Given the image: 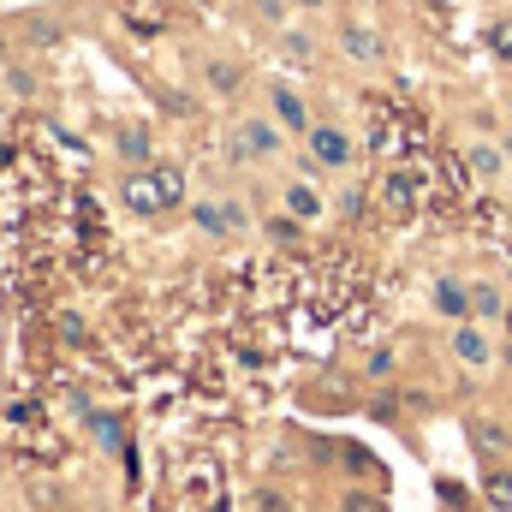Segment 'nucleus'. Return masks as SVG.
Here are the masks:
<instances>
[{
    "label": "nucleus",
    "instance_id": "obj_27",
    "mask_svg": "<svg viewBox=\"0 0 512 512\" xmlns=\"http://www.w3.org/2000/svg\"><path fill=\"white\" fill-rule=\"evenodd\" d=\"M501 322H507V340H512V304H507V316H501Z\"/></svg>",
    "mask_w": 512,
    "mask_h": 512
},
{
    "label": "nucleus",
    "instance_id": "obj_24",
    "mask_svg": "<svg viewBox=\"0 0 512 512\" xmlns=\"http://www.w3.org/2000/svg\"><path fill=\"white\" fill-rule=\"evenodd\" d=\"M251 512H280V501H274V495H262V501H256Z\"/></svg>",
    "mask_w": 512,
    "mask_h": 512
},
{
    "label": "nucleus",
    "instance_id": "obj_6",
    "mask_svg": "<svg viewBox=\"0 0 512 512\" xmlns=\"http://www.w3.org/2000/svg\"><path fill=\"white\" fill-rule=\"evenodd\" d=\"M268 108H274V126L280 131H298V137L310 131V108H304V96H298L292 84H274V90H268Z\"/></svg>",
    "mask_w": 512,
    "mask_h": 512
},
{
    "label": "nucleus",
    "instance_id": "obj_30",
    "mask_svg": "<svg viewBox=\"0 0 512 512\" xmlns=\"http://www.w3.org/2000/svg\"><path fill=\"white\" fill-rule=\"evenodd\" d=\"M0 54H6V30H0Z\"/></svg>",
    "mask_w": 512,
    "mask_h": 512
},
{
    "label": "nucleus",
    "instance_id": "obj_16",
    "mask_svg": "<svg viewBox=\"0 0 512 512\" xmlns=\"http://www.w3.org/2000/svg\"><path fill=\"white\" fill-rule=\"evenodd\" d=\"M114 143H120V155H126V161H149V131H143V126H126Z\"/></svg>",
    "mask_w": 512,
    "mask_h": 512
},
{
    "label": "nucleus",
    "instance_id": "obj_14",
    "mask_svg": "<svg viewBox=\"0 0 512 512\" xmlns=\"http://www.w3.org/2000/svg\"><path fill=\"white\" fill-rule=\"evenodd\" d=\"M286 215H298V221H316V215H322V197H316L304 179H292V185H286Z\"/></svg>",
    "mask_w": 512,
    "mask_h": 512
},
{
    "label": "nucleus",
    "instance_id": "obj_26",
    "mask_svg": "<svg viewBox=\"0 0 512 512\" xmlns=\"http://www.w3.org/2000/svg\"><path fill=\"white\" fill-rule=\"evenodd\" d=\"M292 6H304V12H316V6H328V0H292Z\"/></svg>",
    "mask_w": 512,
    "mask_h": 512
},
{
    "label": "nucleus",
    "instance_id": "obj_2",
    "mask_svg": "<svg viewBox=\"0 0 512 512\" xmlns=\"http://www.w3.org/2000/svg\"><path fill=\"white\" fill-rule=\"evenodd\" d=\"M280 137L286 131L274 126V120H239L233 137H227V155L233 161H274L280 155Z\"/></svg>",
    "mask_w": 512,
    "mask_h": 512
},
{
    "label": "nucleus",
    "instance_id": "obj_7",
    "mask_svg": "<svg viewBox=\"0 0 512 512\" xmlns=\"http://www.w3.org/2000/svg\"><path fill=\"white\" fill-rule=\"evenodd\" d=\"M429 304H435L447 322H471V286H465V280H453V274H441V280H435Z\"/></svg>",
    "mask_w": 512,
    "mask_h": 512
},
{
    "label": "nucleus",
    "instance_id": "obj_10",
    "mask_svg": "<svg viewBox=\"0 0 512 512\" xmlns=\"http://www.w3.org/2000/svg\"><path fill=\"white\" fill-rule=\"evenodd\" d=\"M471 441L483 459H507L512 453V429L507 423H489V417H471Z\"/></svg>",
    "mask_w": 512,
    "mask_h": 512
},
{
    "label": "nucleus",
    "instance_id": "obj_19",
    "mask_svg": "<svg viewBox=\"0 0 512 512\" xmlns=\"http://www.w3.org/2000/svg\"><path fill=\"white\" fill-rule=\"evenodd\" d=\"M155 179H161V191H167V209H179V203H185V173L161 161V167H155Z\"/></svg>",
    "mask_w": 512,
    "mask_h": 512
},
{
    "label": "nucleus",
    "instance_id": "obj_9",
    "mask_svg": "<svg viewBox=\"0 0 512 512\" xmlns=\"http://www.w3.org/2000/svg\"><path fill=\"white\" fill-rule=\"evenodd\" d=\"M465 173L483 179V185H495V179L507 173V149H501V143H471V149H465Z\"/></svg>",
    "mask_w": 512,
    "mask_h": 512
},
{
    "label": "nucleus",
    "instance_id": "obj_1",
    "mask_svg": "<svg viewBox=\"0 0 512 512\" xmlns=\"http://www.w3.org/2000/svg\"><path fill=\"white\" fill-rule=\"evenodd\" d=\"M352 161H358L352 131L334 126V120H310V131H304V173H346Z\"/></svg>",
    "mask_w": 512,
    "mask_h": 512
},
{
    "label": "nucleus",
    "instance_id": "obj_18",
    "mask_svg": "<svg viewBox=\"0 0 512 512\" xmlns=\"http://www.w3.org/2000/svg\"><path fill=\"white\" fill-rule=\"evenodd\" d=\"M203 78H209V90H221V96H227V90H239V66H227V60H209V66H203Z\"/></svg>",
    "mask_w": 512,
    "mask_h": 512
},
{
    "label": "nucleus",
    "instance_id": "obj_17",
    "mask_svg": "<svg viewBox=\"0 0 512 512\" xmlns=\"http://www.w3.org/2000/svg\"><path fill=\"white\" fill-rule=\"evenodd\" d=\"M483 495H489V507L512 512V471H489V483H483Z\"/></svg>",
    "mask_w": 512,
    "mask_h": 512
},
{
    "label": "nucleus",
    "instance_id": "obj_28",
    "mask_svg": "<svg viewBox=\"0 0 512 512\" xmlns=\"http://www.w3.org/2000/svg\"><path fill=\"white\" fill-rule=\"evenodd\" d=\"M501 358H507V370H512V340H507V352H501Z\"/></svg>",
    "mask_w": 512,
    "mask_h": 512
},
{
    "label": "nucleus",
    "instance_id": "obj_8",
    "mask_svg": "<svg viewBox=\"0 0 512 512\" xmlns=\"http://www.w3.org/2000/svg\"><path fill=\"white\" fill-rule=\"evenodd\" d=\"M191 221H197L203 233L227 239V233H239V227H245V209H239V203H197V209H191Z\"/></svg>",
    "mask_w": 512,
    "mask_h": 512
},
{
    "label": "nucleus",
    "instance_id": "obj_15",
    "mask_svg": "<svg viewBox=\"0 0 512 512\" xmlns=\"http://www.w3.org/2000/svg\"><path fill=\"white\" fill-rule=\"evenodd\" d=\"M483 42H489V54H495L501 66H512V18H495V24L483 30Z\"/></svg>",
    "mask_w": 512,
    "mask_h": 512
},
{
    "label": "nucleus",
    "instance_id": "obj_13",
    "mask_svg": "<svg viewBox=\"0 0 512 512\" xmlns=\"http://www.w3.org/2000/svg\"><path fill=\"white\" fill-rule=\"evenodd\" d=\"M495 316H507V298L489 280H471V322H495Z\"/></svg>",
    "mask_w": 512,
    "mask_h": 512
},
{
    "label": "nucleus",
    "instance_id": "obj_3",
    "mask_svg": "<svg viewBox=\"0 0 512 512\" xmlns=\"http://www.w3.org/2000/svg\"><path fill=\"white\" fill-rule=\"evenodd\" d=\"M447 352H453L465 370H489V364H495V346H489L483 322H453V340H447Z\"/></svg>",
    "mask_w": 512,
    "mask_h": 512
},
{
    "label": "nucleus",
    "instance_id": "obj_4",
    "mask_svg": "<svg viewBox=\"0 0 512 512\" xmlns=\"http://www.w3.org/2000/svg\"><path fill=\"white\" fill-rule=\"evenodd\" d=\"M120 197H126V209H131V215H161V209H167V191H161L155 167H137V173H126Z\"/></svg>",
    "mask_w": 512,
    "mask_h": 512
},
{
    "label": "nucleus",
    "instance_id": "obj_21",
    "mask_svg": "<svg viewBox=\"0 0 512 512\" xmlns=\"http://www.w3.org/2000/svg\"><path fill=\"white\" fill-rule=\"evenodd\" d=\"M340 507H346V512H382V501H376L370 489H352V495H346Z\"/></svg>",
    "mask_w": 512,
    "mask_h": 512
},
{
    "label": "nucleus",
    "instance_id": "obj_22",
    "mask_svg": "<svg viewBox=\"0 0 512 512\" xmlns=\"http://www.w3.org/2000/svg\"><path fill=\"white\" fill-rule=\"evenodd\" d=\"M364 370H370V376H376V382H382V376H393V352H387V346H376V352H370V364H364Z\"/></svg>",
    "mask_w": 512,
    "mask_h": 512
},
{
    "label": "nucleus",
    "instance_id": "obj_23",
    "mask_svg": "<svg viewBox=\"0 0 512 512\" xmlns=\"http://www.w3.org/2000/svg\"><path fill=\"white\" fill-rule=\"evenodd\" d=\"M346 465H352V471H376V459H370L364 447H346Z\"/></svg>",
    "mask_w": 512,
    "mask_h": 512
},
{
    "label": "nucleus",
    "instance_id": "obj_29",
    "mask_svg": "<svg viewBox=\"0 0 512 512\" xmlns=\"http://www.w3.org/2000/svg\"><path fill=\"white\" fill-rule=\"evenodd\" d=\"M507 126H512V96H507Z\"/></svg>",
    "mask_w": 512,
    "mask_h": 512
},
{
    "label": "nucleus",
    "instance_id": "obj_12",
    "mask_svg": "<svg viewBox=\"0 0 512 512\" xmlns=\"http://www.w3.org/2000/svg\"><path fill=\"white\" fill-rule=\"evenodd\" d=\"M185 489H191V501L203 512H215V501H221V483H215V465H191L185 471Z\"/></svg>",
    "mask_w": 512,
    "mask_h": 512
},
{
    "label": "nucleus",
    "instance_id": "obj_11",
    "mask_svg": "<svg viewBox=\"0 0 512 512\" xmlns=\"http://www.w3.org/2000/svg\"><path fill=\"white\" fill-rule=\"evenodd\" d=\"M382 209H387V215H399V221L417 209V185H411L405 173H387V179H382Z\"/></svg>",
    "mask_w": 512,
    "mask_h": 512
},
{
    "label": "nucleus",
    "instance_id": "obj_25",
    "mask_svg": "<svg viewBox=\"0 0 512 512\" xmlns=\"http://www.w3.org/2000/svg\"><path fill=\"white\" fill-rule=\"evenodd\" d=\"M501 149H507V167H512V126H501Z\"/></svg>",
    "mask_w": 512,
    "mask_h": 512
},
{
    "label": "nucleus",
    "instance_id": "obj_5",
    "mask_svg": "<svg viewBox=\"0 0 512 512\" xmlns=\"http://www.w3.org/2000/svg\"><path fill=\"white\" fill-rule=\"evenodd\" d=\"M340 54H346V60H358V66H382V36H376V30H370V24H358V18H352V24H340Z\"/></svg>",
    "mask_w": 512,
    "mask_h": 512
},
{
    "label": "nucleus",
    "instance_id": "obj_20",
    "mask_svg": "<svg viewBox=\"0 0 512 512\" xmlns=\"http://www.w3.org/2000/svg\"><path fill=\"white\" fill-rule=\"evenodd\" d=\"M268 239H274V245H292V239H298V215H274V221H268Z\"/></svg>",
    "mask_w": 512,
    "mask_h": 512
}]
</instances>
